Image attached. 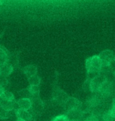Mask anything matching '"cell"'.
Wrapping results in <instances>:
<instances>
[{"instance_id":"8992f818","label":"cell","mask_w":115,"mask_h":121,"mask_svg":"<svg viewBox=\"0 0 115 121\" xmlns=\"http://www.w3.org/2000/svg\"><path fill=\"white\" fill-rule=\"evenodd\" d=\"M81 101L80 100H78L77 98H73V97H69V98L67 99V101H65L63 107L65 108V109L69 112V111H72V110H75V109H78V108H80L81 106Z\"/></svg>"},{"instance_id":"2e32d148","label":"cell","mask_w":115,"mask_h":121,"mask_svg":"<svg viewBox=\"0 0 115 121\" xmlns=\"http://www.w3.org/2000/svg\"><path fill=\"white\" fill-rule=\"evenodd\" d=\"M0 86H1L5 91H6V89L9 88V82L8 79H7L6 77H3V76L0 77Z\"/></svg>"},{"instance_id":"d6986e66","label":"cell","mask_w":115,"mask_h":121,"mask_svg":"<svg viewBox=\"0 0 115 121\" xmlns=\"http://www.w3.org/2000/svg\"><path fill=\"white\" fill-rule=\"evenodd\" d=\"M19 94H20L21 96L22 97L21 98H29V99H31V98L32 97V94L29 93L28 88L21 90L20 92H19Z\"/></svg>"},{"instance_id":"7c38bea8","label":"cell","mask_w":115,"mask_h":121,"mask_svg":"<svg viewBox=\"0 0 115 121\" xmlns=\"http://www.w3.org/2000/svg\"><path fill=\"white\" fill-rule=\"evenodd\" d=\"M18 104L19 108L24 110H29L31 108V99L29 98H20L18 101Z\"/></svg>"},{"instance_id":"4fadbf2b","label":"cell","mask_w":115,"mask_h":121,"mask_svg":"<svg viewBox=\"0 0 115 121\" xmlns=\"http://www.w3.org/2000/svg\"><path fill=\"white\" fill-rule=\"evenodd\" d=\"M114 117H115L114 107V103H113V106H112L111 109H110L102 113V121H114Z\"/></svg>"},{"instance_id":"3957f363","label":"cell","mask_w":115,"mask_h":121,"mask_svg":"<svg viewBox=\"0 0 115 121\" xmlns=\"http://www.w3.org/2000/svg\"><path fill=\"white\" fill-rule=\"evenodd\" d=\"M52 98H53V101H55L57 105L63 106L65 102L67 101V99L69 98V97L66 93H65L62 89H60L59 87H55V90L53 91Z\"/></svg>"},{"instance_id":"484cf974","label":"cell","mask_w":115,"mask_h":121,"mask_svg":"<svg viewBox=\"0 0 115 121\" xmlns=\"http://www.w3.org/2000/svg\"><path fill=\"white\" fill-rule=\"evenodd\" d=\"M72 121H80V120H72Z\"/></svg>"},{"instance_id":"7a4b0ae2","label":"cell","mask_w":115,"mask_h":121,"mask_svg":"<svg viewBox=\"0 0 115 121\" xmlns=\"http://www.w3.org/2000/svg\"><path fill=\"white\" fill-rule=\"evenodd\" d=\"M107 80L106 78L102 75H97L94 78H92L90 80V91L94 94H98L99 92L100 88L102 85V83L105 81Z\"/></svg>"},{"instance_id":"5b68a950","label":"cell","mask_w":115,"mask_h":121,"mask_svg":"<svg viewBox=\"0 0 115 121\" xmlns=\"http://www.w3.org/2000/svg\"><path fill=\"white\" fill-rule=\"evenodd\" d=\"M100 60H102V65H106V66H110L111 64L114 61V54L113 51L110 50H106L102 51L98 55Z\"/></svg>"},{"instance_id":"30bf717a","label":"cell","mask_w":115,"mask_h":121,"mask_svg":"<svg viewBox=\"0 0 115 121\" xmlns=\"http://www.w3.org/2000/svg\"><path fill=\"white\" fill-rule=\"evenodd\" d=\"M23 72L24 75H25L28 79L32 76H36V73H37V68L33 65H28L24 68Z\"/></svg>"},{"instance_id":"e0dca14e","label":"cell","mask_w":115,"mask_h":121,"mask_svg":"<svg viewBox=\"0 0 115 121\" xmlns=\"http://www.w3.org/2000/svg\"><path fill=\"white\" fill-rule=\"evenodd\" d=\"M28 90L29 93L32 94V96H36L40 92V86H29Z\"/></svg>"},{"instance_id":"ac0fdd59","label":"cell","mask_w":115,"mask_h":121,"mask_svg":"<svg viewBox=\"0 0 115 121\" xmlns=\"http://www.w3.org/2000/svg\"><path fill=\"white\" fill-rule=\"evenodd\" d=\"M9 117H10V112L5 110L4 108L0 107V119H8Z\"/></svg>"},{"instance_id":"9a60e30c","label":"cell","mask_w":115,"mask_h":121,"mask_svg":"<svg viewBox=\"0 0 115 121\" xmlns=\"http://www.w3.org/2000/svg\"><path fill=\"white\" fill-rule=\"evenodd\" d=\"M28 83L30 86H40V76L36 75L28 78Z\"/></svg>"},{"instance_id":"ba28073f","label":"cell","mask_w":115,"mask_h":121,"mask_svg":"<svg viewBox=\"0 0 115 121\" xmlns=\"http://www.w3.org/2000/svg\"><path fill=\"white\" fill-rule=\"evenodd\" d=\"M15 116L17 119H21L24 121H30L32 120L34 116L29 112V110H24L21 108H17L15 110Z\"/></svg>"},{"instance_id":"44dd1931","label":"cell","mask_w":115,"mask_h":121,"mask_svg":"<svg viewBox=\"0 0 115 121\" xmlns=\"http://www.w3.org/2000/svg\"><path fill=\"white\" fill-rule=\"evenodd\" d=\"M90 80L91 79H87L86 81L83 84V90L84 91H90Z\"/></svg>"},{"instance_id":"7402d4cb","label":"cell","mask_w":115,"mask_h":121,"mask_svg":"<svg viewBox=\"0 0 115 121\" xmlns=\"http://www.w3.org/2000/svg\"><path fill=\"white\" fill-rule=\"evenodd\" d=\"M84 121H99V120L98 118L93 117V116L91 115V116H89L88 117H87Z\"/></svg>"},{"instance_id":"9c48e42d","label":"cell","mask_w":115,"mask_h":121,"mask_svg":"<svg viewBox=\"0 0 115 121\" xmlns=\"http://www.w3.org/2000/svg\"><path fill=\"white\" fill-rule=\"evenodd\" d=\"M65 115L66 116L69 121H72V120L82 121V118L84 117V114L80 111V108H78V109L69 111V112H67L66 114H65Z\"/></svg>"},{"instance_id":"277c9868","label":"cell","mask_w":115,"mask_h":121,"mask_svg":"<svg viewBox=\"0 0 115 121\" xmlns=\"http://www.w3.org/2000/svg\"><path fill=\"white\" fill-rule=\"evenodd\" d=\"M31 108L29 109V111L32 113V114L36 116V114L41 112L44 108V105L43 102L41 99L39 98L38 95L36 96H32L31 98Z\"/></svg>"},{"instance_id":"8fae6325","label":"cell","mask_w":115,"mask_h":121,"mask_svg":"<svg viewBox=\"0 0 115 121\" xmlns=\"http://www.w3.org/2000/svg\"><path fill=\"white\" fill-rule=\"evenodd\" d=\"M0 69H1V72H2V76L6 77L7 78L8 76H9L11 74V72H13L14 67L10 64H9L8 62H6L5 64L2 65L0 66Z\"/></svg>"},{"instance_id":"6da1fadb","label":"cell","mask_w":115,"mask_h":121,"mask_svg":"<svg viewBox=\"0 0 115 121\" xmlns=\"http://www.w3.org/2000/svg\"><path fill=\"white\" fill-rule=\"evenodd\" d=\"M85 66H86L87 74H88L87 79H92L97 75H99L102 67V62L98 55H94V56L87 58L86 61H85Z\"/></svg>"},{"instance_id":"52a82bcc","label":"cell","mask_w":115,"mask_h":121,"mask_svg":"<svg viewBox=\"0 0 115 121\" xmlns=\"http://www.w3.org/2000/svg\"><path fill=\"white\" fill-rule=\"evenodd\" d=\"M112 91H113V84L110 80H106L102 83L99 92L98 94L102 98H106V97H109L111 95Z\"/></svg>"},{"instance_id":"d4e9b609","label":"cell","mask_w":115,"mask_h":121,"mask_svg":"<svg viewBox=\"0 0 115 121\" xmlns=\"http://www.w3.org/2000/svg\"><path fill=\"white\" fill-rule=\"evenodd\" d=\"M2 76V72H1V69H0V77Z\"/></svg>"},{"instance_id":"603a6c76","label":"cell","mask_w":115,"mask_h":121,"mask_svg":"<svg viewBox=\"0 0 115 121\" xmlns=\"http://www.w3.org/2000/svg\"><path fill=\"white\" fill-rule=\"evenodd\" d=\"M4 91H5L4 89L2 88L1 86H0V97H1V95L2 94V93H3V92H4Z\"/></svg>"},{"instance_id":"cb8c5ba5","label":"cell","mask_w":115,"mask_h":121,"mask_svg":"<svg viewBox=\"0 0 115 121\" xmlns=\"http://www.w3.org/2000/svg\"><path fill=\"white\" fill-rule=\"evenodd\" d=\"M16 121H24V120H21V119H17V120H16Z\"/></svg>"},{"instance_id":"5bb4252c","label":"cell","mask_w":115,"mask_h":121,"mask_svg":"<svg viewBox=\"0 0 115 121\" xmlns=\"http://www.w3.org/2000/svg\"><path fill=\"white\" fill-rule=\"evenodd\" d=\"M0 98L2 100H4V101H14V95L12 92L9 91L8 90L7 91H4V92L2 93V94L0 97Z\"/></svg>"},{"instance_id":"ffe728a7","label":"cell","mask_w":115,"mask_h":121,"mask_svg":"<svg viewBox=\"0 0 115 121\" xmlns=\"http://www.w3.org/2000/svg\"><path fill=\"white\" fill-rule=\"evenodd\" d=\"M52 121H69V120L67 118L66 116L64 114V115H60V116L56 117L55 118H54L52 120Z\"/></svg>"}]
</instances>
